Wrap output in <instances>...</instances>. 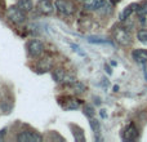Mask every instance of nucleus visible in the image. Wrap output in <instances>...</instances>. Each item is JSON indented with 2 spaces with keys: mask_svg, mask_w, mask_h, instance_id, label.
I'll use <instances>...</instances> for the list:
<instances>
[{
  "mask_svg": "<svg viewBox=\"0 0 147 142\" xmlns=\"http://www.w3.org/2000/svg\"><path fill=\"white\" fill-rule=\"evenodd\" d=\"M54 5H56L58 14L63 16V17H70V16L75 14V12L78 10V4L75 0H56Z\"/></svg>",
  "mask_w": 147,
  "mask_h": 142,
  "instance_id": "1",
  "label": "nucleus"
},
{
  "mask_svg": "<svg viewBox=\"0 0 147 142\" xmlns=\"http://www.w3.org/2000/svg\"><path fill=\"white\" fill-rule=\"evenodd\" d=\"M26 48H27V54L31 58H40L45 53V47H44L43 41L39 40V39L28 40L26 44Z\"/></svg>",
  "mask_w": 147,
  "mask_h": 142,
  "instance_id": "2",
  "label": "nucleus"
},
{
  "mask_svg": "<svg viewBox=\"0 0 147 142\" xmlns=\"http://www.w3.org/2000/svg\"><path fill=\"white\" fill-rule=\"evenodd\" d=\"M7 18L16 26H21L26 22V12L18 7H10L7 10Z\"/></svg>",
  "mask_w": 147,
  "mask_h": 142,
  "instance_id": "3",
  "label": "nucleus"
},
{
  "mask_svg": "<svg viewBox=\"0 0 147 142\" xmlns=\"http://www.w3.org/2000/svg\"><path fill=\"white\" fill-rule=\"evenodd\" d=\"M114 38L120 45H129L133 40V36L127 27H116L114 31Z\"/></svg>",
  "mask_w": 147,
  "mask_h": 142,
  "instance_id": "4",
  "label": "nucleus"
},
{
  "mask_svg": "<svg viewBox=\"0 0 147 142\" xmlns=\"http://www.w3.org/2000/svg\"><path fill=\"white\" fill-rule=\"evenodd\" d=\"M52 76L57 83H66V84H74L75 83V79L74 76H71L65 69L62 67H56L52 71Z\"/></svg>",
  "mask_w": 147,
  "mask_h": 142,
  "instance_id": "5",
  "label": "nucleus"
},
{
  "mask_svg": "<svg viewBox=\"0 0 147 142\" xmlns=\"http://www.w3.org/2000/svg\"><path fill=\"white\" fill-rule=\"evenodd\" d=\"M58 103L63 107L65 110H76L79 109L81 102L79 99H75L71 96H63V97H59L58 98Z\"/></svg>",
  "mask_w": 147,
  "mask_h": 142,
  "instance_id": "6",
  "label": "nucleus"
},
{
  "mask_svg": "<svg viewBox=\"0 0 147 142\" xmlns=\"http://www.w3.org/2000/svg\"><path fill=\"white\" fill-rule=\"evenodd\" d=\"M17 141H23V142H28V141H41V136L39 135L35 131H22L20 135L16 136Z\"/></svg>",
  "mask_w": 147,
  "mask_h": 142,
  "instance_id": "7",
  "label": "nucleus"
},
{
  "mask_svg": "<svg viewBox=\"0 0 147 142\" xmlns=\"http://www.w3.org/2000/svg\"><path fill=\"white\" fill-rule=\"evenodd\" d=\"M56 5L52 3V0H39L38 1V12L44 16H49L54 12Z\"/></svg>",
  "mask_w": 147,
  "mask_h": 142,
  "instance_id": "8",
  "label": "nucleus"
},
{
  "mask_svg": "<svg viewBox=\"0 0 147 142\" xmlns=\"http://www.w3.org/2000/svg\"><path fill=\"white\" fill-rule=\"evenodd\" d=\"M54 67V60H52L51 57H40L36 66V71L39 72H47V71L52 70Z\"/></svg>",
  "mask_w": 147,
  "mask_h": 142,
  "instance_id": "9",
  "label": "nucleus"
},
{
  "mask_svg": "<svg viewBox=\"0 0 147 142\" xmlns=\"http://www.w3.org/2000/svg\"><path fill=\"white\" fill-rule=\"evenodd\" d=\"M138 137V129L133 123L128 124L123 131V140L124 141H134Z\"/></svg>",
  "mask_w": 147,
  "mask_h": 142,
  "instance_id": "10",
  "label": "nucleus"
},
{
  "mask_svg": "<svg viewBox=\"0 0 147 142\" xmlns=\"http://www.w3.org/2000/svg\"><path fill=\"white\" fill-rule=\"evenodd\" d=\"M105 7H106V1L105 0H84V8L88 12L101 10Z\"/></svg>",
  "mask_w": 147,
  "mask_h": 142,
  "instance_id": "11",
  "label": "nucleus"
},
{
  "mask_svg": "<svg viewBox=\"0 0 147 142\" xmlns=\"http://www.w3.org/2000/svg\"><path fill=\"white\" fill-rule=\"evenodd\" d=\"M132 57L134 61L140 62V64H145L147 62V51L146 49H134L132 52Z\"/></svg>",
  "mask_w": 147,
  "mask_h": 142,
  "instance_id": "12",
  "label": "nucleus"
},
{
  "mask_svg": "<svg viewBox=\"0 0 147 142\" xmlns=\"http://www.w3.org/2000/svg\"><path fill=\"white\" fill-rule=\"evenodd\" d=\"M137 8H138V4H130V5H128V7L125 8V9L123 10L121 13H120V16H119L120 21H125L127 18H129L130 16H132L133 12H137Z\"/></svg>",
  "mask_w": 147,
  "mask_h": 142,
  "instance_id": "13",
  "label": "nucleus"
},
{
  "mask_svg": "<svg viewBox=\"0 0 147 142\" xmlns=\"http://www.w3.org/2000/svg\"><path fill=\"white\" fill-rule=\"evenodd\" d=\"M17 7L21 8L23 12H31L34 8L32 0H17Z\"/></svg>",
  "mask_w": 147,
  "mask_h": 142,
  "instance_id": "14",
  "label": "nucleus"
},
{
  "mask_svg": "<svg viewBox=\"0 0 147 142\" xmlns=\"http://www.w3.org/2000/svg\"><path fill=\"white\" fill-rule=\"evenodd\" d=\"M90 128L93 129V132L96 133V135L99 133V123H98V120H96L93 116H92V119H90Z\"/></svg>",
  "mask_w": 147,
  "mask_h": 142,
  "instance_id": "15",
  "label": "nucleus"
},
{
  "mask_svg": "<svg viewBox=\"0 0 147 142\" xmlns=\"http://www.w3.org/2000/svg\"><path fill=\"white\" fill-rule=\"evenodd\" d=\"M137 38L142 43H147V30H140L137 32Z\"/></svg>",
  "mask_w": 147,
  "mask_h": 142,
  "instance_id": "16",
  "label": "nucleus"
},
{
  "mask_svg": "<svg viewBox=\"0 0 147 142\" xmlns=\"http://www.w3.org/2000/svg\"><path fill=\"white\" fill-rule=\"evenodd\" d=\"M137 13H138V16H145L147 14V3H143V4H141V5H138V8H137Z\"/></svg>",
  "mask_w": 147,
  "mask_h": 142,
  "instance_id": "17",
  "label": "nucleus"
},
{
  "mask_svg": "<svg viewBox=\"0 0 147 142\" xmlns=\"http://www.w3.org/2000/svg\"><path fill=\"white\" fill-rule=\"evenodd\" d=\"M120 1H121V0H110V3H111V4H119Z\"/></svg>",
  "mask_w": 147,
  "mask_h": 142,
  "instance_id": "18",
  "label": "nucleus"
}]
</instances>
